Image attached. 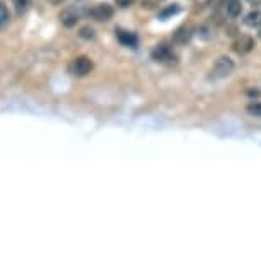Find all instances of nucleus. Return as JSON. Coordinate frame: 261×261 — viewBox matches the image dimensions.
Returning a JSON list of instances; mask_svg holds the SVG:
<instances>
[{"mask_svg":"<svg viewBox=\"0 0 261 261\" xmlns=\"http://www.w3.org/2000/svg\"><path fill=\"white\" fill-rule=\"evenodd\" d=\"M251 6H261V0H248Z\"/></svg>","mask_w":261,"mask_h":261,"instance_id":"nucleus-20","label":"nucleus"},{"mask_svg":"<svg viewBox=\"0 0 261 261\" xmlns=\"http://www.w3.org/2000/svg\"><path fill=\"white\" fill-rule=\"evenodd\" d=\"M225 2H227V0H206L205 6H206V7H210L214 12H217L220 7H224V6H225Z\"/></svg>","mask_w":261,"mask_h":261,"instance_id":"nucleus-16","label":"nucleus"},{"mask_svg":"<svg viewBox=\"0 0 261 261\" xmlns=\"http://www.w3.org/2000/svg\"><path fill=\"white\" fill-rule=\"evenodd\" d=\"M89 16L97 22H108L115 16V7L110 4H97L89 11Z\"/></svg>","mask_w":261,"mask_h":261,"instance_id":"nucleus-4","label":"nucleus"},{"mask_svg":"<svg viewBox=\"0 0 261 261\" xmlns=\"http://www.w3.org/2000/svg\"><path fill=\"white\" fill-rule=\"evenodd\" d=\"M116 4H118L120 7L126 9V7H130L132 4H135V0H116Z\"/></svg>","mask_w":261,"mask_h":261,"instance_id":"nucleus-17","label":"nucleus"},{"mask_svg":"<svg viewBox=\"0 0 261 261\" xmlns=\"http://www.w3.org/2000/svg\"><path fill=\"white\" fill-rule=\"evenodd\" d=\"M244 24L248 28H261V11H251L244 17Z\"/></svg>","mask_w":261,"mask_h":261,"instance_id":"nucleus-11","label":"nucleus"},{"mask_svg":"<svg viewBox=\"0 0 261 261\" xmlns=\"http://www.w3.org/2000/svg\"><path fill=\"white\" fill-rule=\"evenodd\" d=\"M224 9H225V12H227L229 17L236 19V17L241 16V12H243V4H241V0H227Z\"/></svg>","mask_w":261,"mask_h":261,"instance_id":"nucleus-10","label":"nucleus"},{"mask_svg":"<svg viewBox=\"0 0 261 261\" xmlns=\"http://www.w3.org/2000/svg\"><path fill=\"white\" fill-rule=\"evenodd\" d=\"M79 36L84 39H94L96 31H94V28H91V26H84L81 31H79Z\"/></svg>","mask_w":261,"mask_h":261,"instance_id":"nucleus-15","label":"nucleus"},{"mask_svg":"<svg viewBox=\"0 0 261 261\" xmlns=\"http://www.w3.org/2000/svg\"><path fill=\"white\" fill-rule=\"evenodd\" d=\"M181 12V6L179 4H171V6H166L162 7L159 14H157V19H161V21H167V19H171L172 16H176V14Z\"/></svg>","mask_w":261,"mask_h":261,"instance_id":"nucleus-9","label":"nucleus"},{"mask_svg":"<svg viewBox=\"0 0 261 261\" xmlns=\"http://www.w3.org/2000/svg\"><path fill=\"white\" fill-rule=\"evenodd\" d=\"M193 34H195L193 26L185 22V24H181L174 33H172V43H174V45H179V46H185L191 41Z\"/></svg>","mask_w":261,"mask_h":261,"instance_id":"nucleus-5","label":"nucleus"},{"mask_svg":"<svg viewBox=\"0 0 261 261\" xmlns=\"http://www.w3.org/2000/svg\"><path fill=\"white\" fill-rule=\"evenodd\" d=\"M58 17H60V22L65 28H73V26H77V22H79V11L75 7H65Z\"/></svg>","mask_w":261,"mask_h":261,"instance_id":"nucleus-8","label":"nucleus"},{"mask_svg":"<svg viewBox=\"0 0 261 261\" xmlns=\"http://www.w3.org/2000/svg\"><path fill=\"white\" fill-rule=\"evenodd\" d=\"M246 113L251 116H256V118H261V102L258 101H251L248 106H246Z\"/></svg>","mask_w":261,"mask_h":261,"instance_id":"nucleus-12","label":"nucleus"},{"mask_svg":"<svg viewBox=\"0 0 261 261\" xmlns=\"http://www.w3.org/2000/svg\"><path fill=\"white\" fill-rule=\"evenodd\" d=\"M236 70V63L232 58L229 57H219L214 63V67H212V77L214 79H227L234 73Z\"/></svg>","mask_w":261,"mask_h":261,"instance_id":"nucleus-3","label":"nucleus"},{"mask_svg":"<svg viewBox=\"0 0 261 261\" xmlns=\"http://www.w3.org/2000/svg\"><path fill=\"white\" fill-rule=\"evenodd\" d=\"M150 58L157 63H164V65H176L178 63V57H176V53L169 43L155 45L150 51Z\"/></svg>","mask_w":261,"mask_h":261,"instance_id":"nucleus-1","label":"nucleus"},{"mask_svg":"<svg viewBox=\"0 0 261 261\" xmlns=\"http://www.w3.org/2000/svg\"><path fill=\"white\" fill-rule=\"evenodd\" d=\"M92 68H94V62L86 55L75 57L68 63V73L73 77H86L87 73L92 72Z\"/></svg>","mask_w":261,"mask_h":261,"instance_id":"nucleus-2","label":"nucleus"},{"mask_svg":"<svg viewBox=\"0 0 261 261\" xmlns=\"http://www.w3.org/2000/svg\"><path fill=\"white\" fill-rule=\"evenodd\" d=\"M9 21H11V14H9V9L4 6V4H0V31H2V29L7 26Z\"/></svg>","mask_w":261,"mask_h":261,"instance_id":"nucleus-13","label":"nucleus"},{"mask_svg":"<svg viewBox=\"0 0 261 261\" xmlns=\"http://www.w3.org/2000/svg\"><path fill=\"white\" fill-rule=\"evenodd\" d=\"M116 38H118V41L126 48L139 46V36H137L134 31H126V29L116 28Z\"/></svg>","mask_w":261,"mask_h":261,"instance_id":"nucleus-7","label":"nucleus"},{"mask_svg":"<svg viewBox=\"0 0 261 261\" xmlns=\"http://www.w3.org/2000/svg\"><path fill=\"white\" fill-rule=\"evenodd\" d=\"M12 2H14V7H16V12L19 16H22V14L29 9V6H31V0H12Z\"/></svg>","mask_w":261,"mask_h":261,"instance_id":"nucleus-14","label":"nucleus"},{"mask_svg":"<svg viewBox=\"0 0 261 261\" xmlns=\"http://www.w3.org/2000/svg\"><path fill=\"white\" fill-rule=\"evenodd\" d=\"M248 96L249 97H259L261 96V92L258 89H248Z\"/></svg>","mask_w":261,"mask_h":261,"instance_id":"nucleus-18","label":"nucleus"},{"mask_svg":"<svg viewBox=\"0 0 261 261\" xmlns=\"http://www.w3.org/2000/svg\"><path fill=\"white\" fill-rule=\"evenodd\" d=\"M225 34H229V36H236V34H238V28H236V26H229L227 33H225Z\"/></svg>","mask_w":261,"mask_h":261,"instance_id":"nucleus-19","label":"nucleus"},{"mask_svg":"<svg viewBox=\"0 0 261 261\" xmlns=\"http://www.w3.org/2000/svg\"><path fill=\"white\" fill-rule=\"evenodd\" d=\"M232 50L238 55H248V53L254 50V39L249 34H239V36H236L232 43Z\"/></svg>","mask_w":261,"mask_h":261,"instance_id":"nucleus-6","label":"nucleus"},{"mask_svg":"<svg viewBox=\"0 0 261 261\" xmlns=\"http://www.w3.org/2000/svg\"><path fill=\"white\" fill-rule=\"evenodd\" d=\"M258 38L261 39V28H259V31H258Z\"/></svg>","mask_w":261,"mask_h":261,"instance_id":"nucleus-21","label":"nucleus"}]
</instances>
